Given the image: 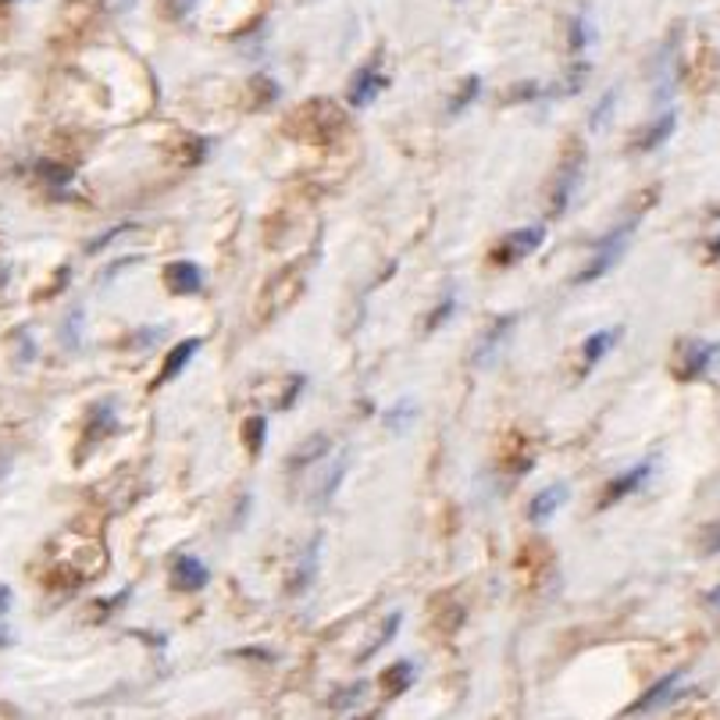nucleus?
<instances>
[{"mask_svg":"<svg viewBox=\"0 0 720 720\" xmlns=\"http://www.w3.org/2000/svg\"><path fill=\"white\" fill-rule=\"evenodd\" d=\"M589 44V29H586V19H575L570 22V54H581Z\"/></svg>","mask_w":720,"mask_h":720,"instance_id":"obj_23","label":"nucleus"},{"mask_svg":"<svg viewBox=\"0 0 720 720\" xmlns=\"http://www.w3.org/2000/svg\"><path fill=\"white\" fill-rule=\"evenodd\" d=\"M617 104V90H610L606 97L600 101V107H595V115H592V129H603L606 126V118H610V107Z\"/></svg>","mask_w":720,"mask_h":720,"instance_id":"obj_25","label":"nucleus"},{"mask_svg":"<svg viewBox=\"0 0 720 720\" xmlns=\"http://www.w3.org/2000/svg\"><path fill=\"white\" fill-rule=\"evenodd\" d=\"M382 685H386L389 696H400V692H406V688L414 685V663L411 660L392 663V668L382 674Z\"/></svg>","mask_w":720,"mask_h":720,"instance_id":"obj_17","label":"nucleus"},{"mask_svg":"<svg viewBox=\"0 0 720 720\" xmlns=\"http://www.w3.org/2000/svg\"><path fill=\"white\" fill-rule=\"evenodd\" d=\"M542 243H546V228L542 225H524V228H514V233L503 236V243L493 250V261L496 264H514L521 257H532Z\"/></svg>","mask_w":720,"mask_h":720,"instance_id":"obj_2","label":"nucleus"},{"mask_svg":"<svg viewBox=\"0 0 720 720\" xmlns=\"http://www.w3.org/2000/svg\"><path fill=\"white\" fill-rule=\"evenodd\" d=\"M197 0H172V11L175 15H186V11H193Z\"/></svg>","mask_w":720,"mask_h":720,"instance_id":"obj_31","label":"nucleus"},{"mask_svg":"<svg viewBox=\"0 0 720 720\" xmlns=\"http://www.w3.org/2000/svg\"><path fill=\"white\" fill-rule=\"evenodd\" d=\"M8 610H11V589L0 586V614H8Z\"/></svg>","mask_w":720,"mask_h":720,"instance_id":"obj_32","label":"nucleus"},{"mask_svg":"<svg viewBox=\"0 0 720 720\" xmlns=\"http://www.w3.org/2000/svg\"><path fill=\"white\" fill-rule=\"evenodd\" d=\"M710 214H713V219H720V203H713V211H710Z\"/></svg>","mask_w":720,"mask_h":720,"instance_id":"obj_35","label":"nucleus"},{"mask_svg":"<svg viewBox=\"0 0 720 720\" xmlns=\"http://www.w3.org/2000/svg\"><path fill=\"white\" fill-rule=\"evenodd\" d=\"M264 439H268V417L253 414V417L243 421V442H247V453H250V457H261Z\"/></svg>","mask_w":720,"mask_h":720,"instance_id":"obj_18","label":"nucleus"},{"mask_svg":"<svg viewBox=\"0 0 720 720\" xmlns=\"http://www.w3.org/2000/svg\"><path fill=\"white\" fill-rule=\"evenodd\" d=\"M200 343H203V339H182L179 346H172V350H168V357H165V368H161V375H157V382H154V386L172 382V378H179V375L189 368V361H193L197 353H200Z\"/></svg>","mask_w":720,"mask_h":720,"instance_id":"obj_8","label":"nucleus"},{"mask_svg":"<svg viewBox=\"0 0 720 720\" xmlns=\"http://www.w3.org/2000/svg\"><path fill=\"white\" fill-rule=\"evenodd\" d=\"M706 603H710L713 610H720V589H713L710 595H706Z\"/></svg>","mask_w":720,"mask_h":720,"instance_id":"obj_33","label":"nucleus"},{"mask_svg":"<svg viewBox=\"0 0 720 720\" xmlns=\"http://www.w3.org/2000/svg\"><path fill=\"white\" fill-rule=\"evenodd\" d=\"M165 282H168L172 293L189 296V293H200L203 271L193 261H172V264H165Z\"/></svg>","mask_w":720,"mask_h":720,"instance_id":"obj_7","label":"nucleus"},{"mask_svg":"<svg viewBox=\"0 0 720 720\" xmlns=\"http://www.w3.org/2000/svg\"><path fill=\"white\" fill-rule=\"evenodd\" d=\"M479 93H482V79H479V75H468L464 83H460V93L450 101V107H446V111H450L453 118H457V115H464L468 107H471L474 101H479Z\"/></svg>","mask_w":720,"mask_h":720,"instance_id":"obj_19","label":"nucleus"},{"mask_svg":"<svg viewBox=\"0 0 720 720\" xmlns=\"http://www.w3.org/2000/svg\"><path fill=\"white\" fill-rule=\"evenodd\" d=\"M635 225H638V219L624 222V225H617L610 236H603V239H600V247H595V257L589 261V268L581 271V275H578L575 282H578V285H586V282L603 279L606 271L621 261V253H624V247H628V239H632V233H635Z\"/></svg>","mask_w":720,"mask_h":720,"instance_id":"obj_1","label":"nucleus"},{"mask_svg":"<svg viewBox=\"0 0 720 720\" xmlns=\"http://www.w3.org/2000/svg\"><path fill=\"white\" fill-rule=\"evenodd\" d=\"M649 474H653V464H635L632 471H624L621 479H614V482H606V488H603V496H600V510H610L614 503H621V499H628L632 493H638L646 482H649Z\"/></svg>","mask_w":720,"mask_h":720,"instance_id":"obj_3","label":"nucleus"},{"mask_svg":"<svg viewBox=\"0 0 720 720\" xmlns=\"http://www.w3.org/2000/svg\"><path fill=\"white\" fill-rule=\"evenodd\" d=\"M542 97V86L539 83H518L507 93V104H518V101H535Z\"/></svg>","mask_w":720,"mask_h":720,"instance_id":"obj_24","label":"nucleus"},{"mask_svg":"<svg viewBox=\"0 0 720 720\" xmlns=\"http://www.w3.org/2000/svg\"><path fill=\"white\" fill-rule=\"evenodd\" d=\"M674 129H677V115H674V111H663V115L653 121V126H649L642 135H638L635 146H638V151H657L660 143H668V140H671V132H674Z\"/></svg>","mask_w":720,"mask_h":720,"instance_id":"obj_12","label":"nucleus"},{"mask_svg":"<svg viewBox=\"0 0 720 720\" xmlns=\"http://www.w3.org/2000/svg\"><path fill=\"white\" fill-rule=\"evenodd\" d=\"M514 321H518L514 315H510V318H499V321L493 324V329H488V335L482 339V346H479V353H474V361H479V364H488V361H493V353L499 350V343H503V339H507V332L514 329Z\"/></svg>","mask_w":720,"mask_h":720,"instance_id":"obj_15","label":"nucleus"},{"mask_svg":"<svg viewBox=\"0 0 720 720\" xmlns=\"http://www.w3.org/2000/svg\"><path fill=\"white\" fill-rule=\"evenodd\" d=\"M318 556H321V535H315L310 539V546H307V556L300 564H296V575H293V581H290V592H304L310 581H315V570H318Z\"/></svg>","mask_w":720,"mask_h":720,"instance_id":"obj_14","label":"nucleus"},{"mask_svg":"<svg viewBox=\"0 0 720 720\" xmlns=\"http://www.w3.org/2000/svg\"><path fill=\"white\" fill-rule=\"evenodd\" d=\"M567 485H550V488H542V493H535L532 496V503H528V518L532 521H550L556 510L564 507L567 503Z\"/></svg>","mask_w":720,"mask_h":720,"instance_id":"obj_10","label":"nucleus"},{"mask_svg":"<svg viewBox=\"0 0 720 720\" xmlns=\"http://www.w3.org/2000/svg\"><path fill=\"white\" fill-rule=\"evenodd\" d=\"M346 468H350V453H339V460H335V471H329V474H324V482H321V493H318V507H324V503H329V499L335 496V488H339V482H343Z\"/></svg>","mask_w":720,"mask_h":720,"instance_id":"obj_20","label":"nucleus"},{"mask_svg":"<svg viewBox=\"0 0 720 720\" xmlns=\"http://www.w3.org/2000/svg\"><path fill=\"white\" fill-rule=\"evenodd\" d=\"M364 692H368V685H364V682H357V685H353V688L339 692V696L332 699V706H335V710H346V706H353V703H357V699L364 696Z\"/></svg>","mask_w":720,"mask_h":720,"instance_id":"obj_26","label":"nucleus"},{"mask_svg":"<svg viewBox=\"0 0 720 720\" xmlns=\"http://www.w3.org/2000/svg\"><path fill=\"white\" fill-rule=\"evenodd\" d=\"M39 172H44V179L50 182H72V172L61 165H39Z\"/></svg>","mask_w":720,"mask_h":720,"instance_id":"obj_28","label":"nucleus"},{"mask_svg":"<svg viewBox=\"0 0 720 720\" xmlns=\"http://www.w3.org/2000/svg\"><path fill=\"white\" fill-rule=\"evenodd\" d=\"M332 453V439L329 436H310V439H304L296 450L290 453V468H310V464H318L321 457H329Z\"/></svg>","mask_w":720,"mask_h":720,"instance_id":"obj_11","label":"nucleus"},{"mask_svg":"<svg viewBox=\"0 0 720 720\" xmlns=\"http://www.w3.org/2000/svg\"><path fill=\"white\" fill-rule=\"evenodd\" d=\"M400 624H403V614H392V617H389V621L382 624V632H378V638H375V642H371L368 649H364V653H361L357 660H371V657L378 653V649H386V646L392 642V638H397Z\"/></svg>","mask_w":720,"mask_h":720,"instance_id":"obj_21","label":"nucleus"},{"mask_svg":"<svg viewBox=\"0 0 720 720\" xmlns=\"http://www.w3.org/2000/svg\"><path fill=\"white\" fill-rule=\"evenodd\" d=\"M208 581H211V570L203 560H197V556H179V560H175L172 586L179 592H200V589H208Z\"/></svg>","mask_w":720,"mask_h":720,"instance_id":"obj_5","label":"nucleus"},{"mask_svg":"<svg viewBox=\"0 0 720 720\" xmlns=\"http://www.w3.org/2000/svg\"><path fill=\"white\" fill-rule=\"evenodd\" d=\"M682 357H677V375L682 378H699L706 368H710V361L717 357V346L713 343H682Z\"/></svg>","mask_w":720,"mask_h":720,"instance_id":"obj_6","label":"nucleus"},{"mask_svg":"<svg viewBox=\"0 0 720 720\" xmlns=\"http://www.w3.org/2000/svg\"><path fill=\"white\" fill-rule=\"evenodd\" d=\"M699 542H703V553H720V521L706 524L703 535H699Z\"/></svg>","mask_w":720,"mask_h":720,"instance_id":"obj_27","label":"nucleus"},{"mask_svg":"<svg viewBox=\"0 0 720 720\" xmlns=\"http://www.w3.org/2000/svg\"><path fill=\"white\" fill-rule=\"evenodd\" d=\"M450 310H453V300H446V304H442V307L436 310V315H432V321H428V332H436L439 324H442L446 318H450Z\"/></svg>","mask_w":720,"mask_h":720,"instance_id":"obj_30","label":"nucleus"},{"mask_svg":"<svg viewBox=\"0 0 720 720\" xmlns=\"http://www.w3.org/2000/svg\"><path fill=\"white\" fill-rule=\"evenodd\" d=\"M617 339H621V329H603V332H592L589 339H586V361H581V368H595L610 350L617 346Z\"/></svg>","mask_w":720,"mask_h":720,"instance_id":"obj_13","label":"nucleus"},{"mask_svg":"<svg viewBox=\"0 0 720 720\" xmlns=\"http://www.w3.org/2000/svg\"><path fill=\"white\" fill-rule=\"evenodd\" d=\"M414 414H417L414 400H400L397 406H389L386 425H389L392 432H406V425H411V421H414Z\"/></svg>","mask_w":720,"mask_h":720,"instance_id":"obj_22","label":"nucleus"},{"mask_svg":"<svg viewBox=\"0 0 720 720\" xmlns=\"http://www.w3.org/2000/svg\"><path fill=\"white\" fill-rule=\"evenodd\" d=\"M389 86V79L378 72L375 64H368V68H361L357 75H353V83H350V107H368V104H375V97L382 93Z\"/></svg>","mask_w":720,"mask_h":720,"instance_id":"obj_4","label":"nucleus"},{"mask_svg":"<svg viewBox=\"0 0 720 720\" xmlns=\"http://www.w3.org/2000/svg\"><path fill=\"white\" fill-rule=\"evenodd\" d=\"M129 4H135V0H111V8H115V11H126Z\"/></svg>","mask_w":720,"mask_h":720,"instance_id":"obj_34","label":"nucleus"},{"mask_svg":"<svg viewBox=\"0 0 720 720\" xmlns=\"http://www.w3.org/2000/svg\"><path fill=\"white\" fill-rule=\"evenodd\" d=\"M129 228H132V225H118V228H111V233H107V236H101V239H93V243H90V253H97V250H104V247H107V243H111V239H118V236H126V233H129Z\"/></svg>","mask_w":720,"mask_h":720,"instance_id":"obj_29","label":"nucleus"},{"mask_svg":"<svg viewBox=\"0 0 720 720\" xmlns=\"http://www.w3.org/2000/svg\"><path fill=\"white\" fill-rule=\"evenodd\" d=\"M581 182V154H575L560 168V179H556V189H553V211L564 214L570 208V197H575V189Z\"/></svg>","mask_w":720,"mask_h":720,"instance_id":"obj_9","label":"nucleus"},{"mask_svg":"<svg viewBox=\"0 0 720 720\" xmlns=\"http://www.w3.org/2000/svg\"><path fill=\"white\" fill-rule=\"evenodd\" d=\"M677 682H682V674H668V677H663V682H657L653 688L646 692L642 699L635 703V713H646V710H653V706L668 703V699H671V692L677 688Z\"/></svg>","mask_w":720,"mask_h":720,"instance_id":"obj_16","label":"nucleus"}]
</instances>
